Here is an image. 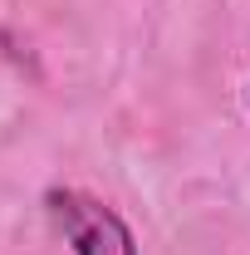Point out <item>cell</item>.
Segmentation results:
<instances>
[{
  "label": "cell",
  "instance_id": "6da1fadb",
  "mask_svg": "<svg viewBox=\"0 0 250 255\" xmlns=\"http://www.w3.org/2000/svg\"><path fill=\"white\" fill-rule=\"evenodd\" d=\"M44 206L64 231V241L74 246V255H137V241L113 206H103L74 187H54L44 196Z\"/></svg>",
  "mask_w": 250,
  "mask_h": 255
}]
</instances>
